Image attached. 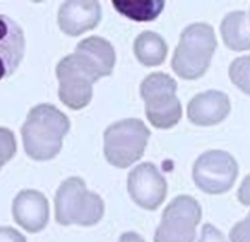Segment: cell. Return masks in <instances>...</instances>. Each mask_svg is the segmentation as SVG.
Masks as SVG:
<instances>
[{
	"label": "cell",
	"mask_w": 250,
	"mask_h": 242,
	"mask_svg": "<svg viewBox=\"0 0 250 242\" xmlns=\"http://www.w3.org/2000/svg\"><path fill=\"white\" fill-rule=\"evenodd\" d=\"M115 63L116 54L109 41L98 36L81 41L75 53L61 59L56 66L61 102L73 110L89 104L93 83L111 75Z\"/></svg>",
	"instance_id": "1"
},
{
	"label": "cell",
	"mask_w": 250,
	"mask_h": 242,
	"mask_svg": "<svg viewBox=\"0 0 250 242\" xmlns=\"http://www.w3.org/2000/svg\"><path fill=\"white\" fill-rule=\"evenodd\" d=\"M70 130V120L51 104H38L29 110L21 134L24 152L34 160H49L59 154Z\"/></svg>",
	"instance_id": "2"
},
{
	"label": "cell",
	"mask_w": 250,
	"mask_h": 242,
	"mask_svg": "<svg viewBox=\"0 0 250 242\" xmlns=\"http://www.w3.org/2000/svg\"><path fill=\"white\" fill-rule=\"evenodd\" d=\"M217 41L210 24L193 23L182 32L171 66L185 80H197L209 68Z\"/></svg>",
	"instance_id": "3"
},
{
	"label": "cell",
	"mask_w": 250,
	"mask_h": 242,
	"mask_svg": "<svg viewBox=\"0 0 250 242\" xmlns=\"http://www.w3.org/2000/svg\"><path fill=\"white\" fill-rule=\"evenodd\" d=\"M103 215L104 202L102 197L88 191L81 177H68L56 191L55 219L59 224L92 226Z\"/></svg>",
	"instance_id": "4"
},
{
	"label": "cell",
	"mask_w": 250,
	"mask_h": 242,
	"mask_svg": "<svg viewBox=\"0 0 250 242\" xmlns=\"http://www.w3.org/2000/svg\"><path fill=\"white\" fill-rule=\"evenodd\" d=\"M176 90L177 82L164 72L150 73L141 83L146 117L156 129H170L182 117V107Z\"/></svg>",
	"instance_id": "5"
},
{
	"label": "cell",
	"mask_w": 250,
	"mask_h": 242,
	"mask_svg": "<svg viewBox=\"0 0 250 242\" xmlns=\"http://www.w3.org/2000/svg\"><path fill=\"white\" fill-rule=\"evenodd\" d=\"M150 131L139 119H125L110 125L104 132V154L111 165L128 168L142 158Z\"/></svg>",
	"instance_id": "6"
},
{
	"label": "cell",
	"mask_w": 250,
	"mask_h": 242,
	"mask_svg": "<svg viewBox=\"0 0 250 242\" xmlns=\"http://www.w3.org/2000/svg\"><path fill=\"white\" fill-rule=\"evenodd\" d=\"M200 219L199 202L190 196H178L164 210L154 242H194Z\"/></svg>",
	"instance_id": "7"
},
{
	"label": "cell",
	"mask_w": 250,
	"mask_h": 242,
	"mask_svg": "<svg viewBox=\"0 0 250 242\" xmlns=\"http://www.w3.org/2000/svg\"><path fill=\"white\" fill-rule=\"evenodd\" d=\"M238 163L225 151H208L193 166L195 185L210 195H221L232 188L238 177Z\"/></svg>",
	"instance_id": "8"
},
{
	"label": "cell",
	"mask_w": 250,
	"mask_h": 242,
	"mask_svg": "<svg viewBox=\"0 0 250 242\" xmlns=\"http://www.w3.org/2000/svg\"><path fill=\"white\" fill-rule=\"evenodd\" d=\"M127 187L134 203L148 210L158 209L167 193L165 177L151 163H142L132 169L128 174Z\"/></svg>",
	"instance_id": "9"
},
{
	"label": "cell",
	"mask_w": 250,
	"mask_h": 242,
	"mask_svg": "<svg viewBox=\"0 0 250 242\" xmlns=\"http://www.w3.org/2000/svg\"><path fill=\"white\" fill-rule=\"evenodd\" d=\"M12 217L26 231H42L49 221L48 199L39 191H21L12 202Z\"/></svg>",
	"instance_id": "10"
},
{
	"label": "cell",
	"mask_w": 250,
	"mask_h": 242,
	"mask_svg": "<svg viewBox=\"0 0 250 242\" xmlns=\"http://www.w3.org/2000/svg\"><path fill=\"white\" fill-rule=\"evenodd\" d=\"M231 111V102L226 93L210 89L195 95L187 108L190 122L198 126H212L224 121Z\"/></svg>",
	"instance_id": "11"
},
{
	"label": "cell",
	"mask_w": 250,
	"mask_h": 242,
	"mask_svg": "<svg viewBox=\"0 0 250 242\" xmlns=\"http://www.w3.org/2000/svg\"><path fill=\"white\" fill-rule=\"evenodd\" d=\"M102 20L98 1H66L59 9V27L68 36H80L95 28Z\"/></svg>",
	"instance_id": "12"
},
{
	"label": "cell",
	"mask_w": 250,
	"mask_h": 242,
	"mask_svg": "<svg viewBox=\"0 0 250 242\" xmlns=\"http://www.w3.org/2000/svg\"><path fill=\"white\" fill-rule=\"evenodd\" d=\"M23 55V31L14 20L0 14V81L16 71Z\"/></svg>",
	"instance_id": "13"
},
{
	"label": "cell",
	"mask_w": 250,
	"mask_h": 242,
	"mask_svg": "<svg viewBox=\"0 0 250 242\" xmlns=\"http://www.w3.org/2000/svg\"><path fill=\"white\" fill-rule=\"evenodd\" d=\"M220 28L225 44L231 50H250V21L246 11L239 10L227 14Z\"/></svg>",
	"instance_id": "14"
},
{
	"label": "cell",
	"mask_w": 250,
	"mask_h": 242,
	"mask_svg": "<svg viewBox=\"0 0 250 242\" xmlns=\"http://www.w3.org/2000/svg\"><path fill=\"white\" fill-rule=\"evenodd\" d=\"M134 55L146 66H159L167 56V44L159 33L142 32L134 41Z\"/></svg>",
	"instance_id": "15"
},
{
	"label": "cell",
	"mask_w": 250,
	"mask_h": 242,
	"mask_svg": "<svg viewBox=\"0 0 250 242\" xmlns=\"http://www.w3.org/2000/svg\"><path fill=\"white\" fill-rule=\"evenodd\" d=\"M120 14L138 22L153 21L163 11L165 2L160 1H116L112 2Z\"/></svg>",
	"instance_id": "16"
},
{
	"label": "cell",
	"mask_w": 250,
	"mask_h": 242,
	"mask_svg": "<svg viewBox=\"0 0 250 242\" xmlns=\"http://www.w3.org/2000/svg\"><path fill=\"white\" fill-rule=\"evenodd\" d=\"M229 75L234 86L250 95V55L234 59L229 65Z\"/></svg>",
	"instance_id": "17"
},
{
	"label": "cell",
	"mask_w": 250,
	"mask_h": 242,
	"mask_svg": "<svg viewBox=\"0 0 250 242\" xmlns=\"http://www.w3.org/2000/svg\"><path fill=\"white\" fill-rule=\"evenodd\" d=\"M17 149L15 134L6 127H0V169L15 155Z\"/></svg>",
	"instance_id": "18"
},
{
	"label": "cell",
	"mask_w": 250,
	"mask_h": 242,
	"mask_svg": "<svg viewBox=\"0 0 250 242\" xmlns=\"http://www.w3.org/2000/svg\"><path fill=\"white\" fill-rule=\"evenodd\" d=\"M232 242H250V213L246 219L237 222L229 231Z\"/></svg>",
	"instance_id": "19"
},
{
	"label": "cell",
	"mask_w": 250,
	"mask_h": 242,
	"mask_svg": "<svg viewBox=\"0 0 250 242\" xmlns=\"http://www.w3.org/2000/svg\"><path fill=\"white\" fill-rule=\"evenodd\" d=\"M199 242H227V240L224 236V234L219 229H216L214 225L205 224L203 226Z\"/></svg>",
	"instance_id": "20"
},
{
	"label": "cell",
	"mask_w": 250,
	"mask_h": 242,
	"mask_svg": "<svg viewBox=\"0 0 250 242\" xmlns=\"http://www.w3.org/2000/svg\"><path fill=\"white\" fill-rule=\"evenodd\" d=\"M0 242H27L26 237L14 227L0 226Z\"/></svg>",
	"instance_id": "21"
},
{
	"label": "cell",
	"mask_w": 250,
	"mask_h": 242,
	"mask_svg": "<svg viewBox=\"0 0 250 242\" xmlns=\"http://www.w3.org/2000/svg\"><path fill=\"white\" fill-rule=\"evenodd\" d=\"M238 200L244 205H250V174L242 181L241 187L238 188Z\"/></svg>",
	"instance_id": "22"
},
{
	"label": "cell",
	"mask_w": 250,
	"mask_h": 242,
	"mask_svg": "<svg viewBox=\"0 0 250 242\" xmlns=\"http://www.w3.org/2000/svg\"><path fill=\"white\" fill-rule=\"evenodd\" d=\"M119 242H146L144 241L143 237L141 236L139 234L133 231H129V232H125L120 236Z\"/></svg>",
	"instance_id": "23"
},
{
	"label": "cell",
	"mask_w": 250,
	"mask_h": 242,
	"mask_svg": "<svg viewBox=\"0 0 250 242\" xmlns=\"http://www.w3.org/2000/svg\"><path fill=\"white\" fill-rule=\"evenodd\" d=\"M249 21H250V19H249Z\"/></svg>",
	"instance_id": "24"
}]
</instances>
